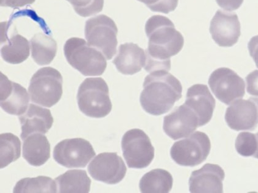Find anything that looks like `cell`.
<instances>
[{
	"label": "cell",
	"instance_id": "obj_1",
	"mask_svg": "<svg viewBox=\"0 0 258 193\" xmlns=\"http://www.w3.org/2000/svg\"><path fill=\"white\" fill-rule=\"evenodd\" d=\"M145 32L149 39L146 50L144 68L148 72L169 71L170 58L177 55L183 49L184 38L175 29V25L167 17H151L145 25Z\"/></svg>",
	"mask_w": 258,
	"mask_h": 193
},
{
	"label": "cell",
	"instance_id": "obj_2",
	"mask_svg": "<svg viewBox=\"0 0 258 193\" xmlns=\"http://www.w3.org/2000/svg\"><path fill=\"white\" fill-rule=\"evenodd\" d=\"M182 91L181 82L169 71H154L145 79L140 104L147 113L161 116L167 113L181 99Z\"/></svg>",
	"mask_w": 258,
	"mask_h": 193
},
{
	"label": "cell",
	"instance_id": "obj_3",
	"mask_svg": "<svg viewBox=\"0 0 258 193\" xmlns=\"http://www.w3.org/2000/svg\"><path fill=\"white\" fill-rule=\"evenodd\" d=\"M63 51L70 65L85 76H99L104 73L107 66L105 55L89 46L84 39H69L64 45Z\"/></svg>",
	"mask_w": 258,
	"mask_h": 193
},
{
	"label": "cell",
	"instance_id": "obj_4",
	"mask_svg": "<svg viewBox=\"0 0 258 193\" xmlns=\"http://www.w3.org/2000/svg\"><path fill=\"white\" fill-rule=\"evenodd\" d=\"M77 101L81 113L91 118H103L112 110L108 86L102 78L84 80L78 88Z\"/></svg>",
	"mask_w": 258,
	"mask_h": 193
},
{
	"label": "cell",
	"instance_id": "obj_5",
	"mask_svg": "<svg viewBox=\"0 0 258 193\" xmlns=\"http://www.w3.org/2000/svg\"><path fill=\"white\" fill-rule=\"evenodd\" d=\"M63 77L51 67H44L36 72L30 80L29 92L32 102L51 108L59 102L63 93Z\"/></svg>",
	"mask_w": 258,
	"mask_h": 193
},
{
	"label": "cell",
	"instance_id": "obj_6",
	"mask_svg": "<svg viewBox=\"0 0 258 193\" xmlns=\"http://www.w3.org/2000/svg\"><path fill=\"white\" fill-rule=\"evenodd\" d=\"M85 31L89 46L102 52L106 60L112 59L116 54L118 43V30L113 19L103 15L95 16L86 21Z\"/></svg>",
	"mask_w": 258,
	"mask_h": 193
},
{
	"label": "cell",
	"instance_id": "obj_7",
	"mask_svg": "<svg viewBox=\"0 0 258 193\" xmlns=\"http://www.w3.org/2000/svg\"><path fill=\"white\" fill-rule=\"evenodd\" d=\"M211 150V142L206 133L197 131L186 139L175 142L170 156L176 164L195 167L206 160Z\"/></svg>",
	"mask_w": 258,
	"mask_h": 193
},
{
	"label": "cell",
	"instance_id": "obj_8",
	"mask_svg": "<svg viewBox=\"0 0 258 193\" xmlns=\"http://www.w3.org/2000/svg\"><path fill=\"white\" fill-rule=\"evenodd\" d=\"M123 156L129 168L144 169L154 158V148L147 134L140 129H133L122 137Z\"/></svg>",
	"mask_w": 258,
	"mask_h": 193
},
{
	"label": "cell",
	"instance_id": "obj_9",
	"mask_svg": "<svg viewBox=\"0 0 258 193\" xmlns=\"http://www.w3.org/2000/svg\"><path fill=\"white\" fill-rule=\"evenodd\" d=\"M95 156L92 145L82 138L64 139L55 145L53 153L55 161L67 168H84Z\"/></svg>",
	"mask_w": 258,
	"mask_h": 193
},
{
	"label": "cell",
	"instance_id": "obj_10",
	"mask_svg": "<svg viewBox=\"0 0 258 193\" xmlns=\"http://www.w3.org/2000/svg\"><path fill=\"white\" fill-rule=\"evenodd\" d=\"M209 84L217 99L226 105L245 96V84L242 78L228 68H218L213 72Z\"/></svg>",
	"mask_w": 258,
	"mask_h": 193
},
{
	"label": "cell",
	"instance_id": "obj_11",
	"mask_svg": "<svg viewBox=\"0 0 258 193\" xmlns=\"http://www.w3.org/2000/svg\"><path fill=\"white\" fill-rule=\"evenodd\" d=\"M88 172L95 180L108 184L119 183L125 177L127 167L116 153H102L91 162Z\"/></svg>",
	"mask_w": 258,
	"mask_h": 193
},
{
	"label": "cell",
	"instance_id": "obj_12",
	"mask_svg": "<svg viewBox=\"0 0 258 193\" xmlns=\"http://www.w3.org/2000/svg\"><path fill=\"white\" fill-rule=\"evenodd\" d=\"M225 120L235 131H253L258 125V98L235 101L227 109Z\"/></svg>",
	"mask_w": 258,
	"mask_h": 193
},
{
	"label": "cell",
	"instance_id": "obj_13",
	"mask_svg": "<svg viewBox=\"0 0 258 193\" xmlns=\"http://www.w3.org/2000/svg\"><path fill=\"white\" fill-rule=\"evenodd\" d=\"M210 33L219 46H233L241 35L240 23L237 14L218 10L210 22Z\"/></svg>",
	"mask_w": 258,
	"mask_h": 193
},
{
	"label": "cell",
	"instance_id": "obj_14",
	"mask_svg": "<svg viewBox=\"0 0 258 193\" xmlns=\"http://www.w3.org/2000/svg\"><path fill=\"white\" fill-rule=\"evenodd\" d=\"M199 127L197 115L184 104L176 108L164 119V132L173 140L187 138Z\"/></svg>",
	"mask_w": 258,
	"mask_h": 193
},
{
	"label": "cell",
	"instance_id": "obj_15",
	"mask_svg": "<svg viewBox=\"0 0 258 193\" xmlns=\"http://www.w3.org/2000/svg\"><path fill=\"white\" fill-rule=\"evenodd\" d=\"M0 76V106L3 110L14 116L24 114L29 105V96L26 89L8 79L2 72Z\"/></svg>",
	"mask_w": 258,
	"mask_h": 193
},
{
	"label": "cell",
	"instance_id": "obj_16",
	"mask_svg": "<svg viewBox=\"0 0 258 193\" xmlns=\"http://www.w3.org/2000/svg\"><path fill=\"white\" fill-rule=\"evenodd\" d=\"M224 170L217 164H206L190 175L189 191L192 193H222Z\"/></svg>",
	"mask_w": 258,
	"mask_h": 193
},
{
	"label": "cell",
	"instance_id": "obj_17",
	"mask_svg": "<svg viewBox=\"0 0 258 193\" xmlns=\"http://www.w3.org/2000/svg\"><path fill=\"white\" fill-rule=\"evenodd\" d=\"M184 104L198 117L199 127L206 125L211 120L216 106V101L208 86L196 84L187 89Z\"/></svg>",
	"mask_w": 258,
	"mask_h": 193
},
{
	"label": "cell",
	"instance_id": "obj_18",
	"mask_svg": "<svg viewBox=\"0 0 258 193\" xmlns=\"http://www.w3.org/2000/svg\"><path fill=\"white\" fill-rule=\"evenodd\" d=\"M21 124V137L24 141L30 134L48 132L54 123V119L49 109L33 104L29 105L28 110L19 117Z\"/></svg>",
	"mask_w": 258,
	"mask_h": 193
},
{
	"label": "cell",
	"instance_id": "obj_19",
	"mask_svg": "<svg viewBox=\"0 0 258 193\" xmlns=\"http://www.w3.org/2000/svg\"><path fill=\"white\" fill-rule=\"evenodd\" d=\"M113 63L120 73L134 75L141 71L146 63L145 50L133 43L120 45Z\"/></svg>",
	"mask_w": 258,
	"mask_h": 193
},
{
	"label": "cell",
	"instance_id": "obj_20",
	"mask_svg": "<svg viewBox=\"0 0 258 193\" xmlns=\"http://www.w3.org/2000/svg\"><path fill=\"white\" fill-rule=\"evenodd\" d=\"M1 55L3 59L8 63L17 64L24 62L30 55L29 41L24 36L19 35L15 30L8 36L2 30Z\"/></svg>",
	"mask_w": 258,
	"mask_h": 193
},
{
	"label": "cell",
	"instance_id": "obj_21",
	"mask_svg": "<svg viewBox=\"0 0 258 193\" xmlns=\"http://www.w3.org/2000/svg\"><path fill=\"white\" fill-rule=\"evenodd\" d=\"M24 141L23 157L31 166H41L49 160L50 145L43 134H30Z\"/></svg>",
	"mask_w": 258,
	"mask_h": 193
},
{
	"label": "cell",
	"instance_id": "obj_22",
	"mask_svg": "<svg viewBox=\"0 0 258 193\" xmlns=\"http://www.w3.org/2000/svg\"><path fill=\"white\" fill-rule=\"evenodd\" d=\"M60 193H88L91 180L85 170H70L55 179Z\"/></svg>",
	"mask_w": 258,
	"mask_h": 193
},
{
	"label": "cell",
	"instance_id": "obj_23",
	"mask_svg": "<svg viewBox=\"0 0 258 193\" xmlns=\"http://www.w3.org/2000/svg\"><path fill=\"white\" fill-rule=\"evenodd\" d=\"M30 44L32 57L38 65H47L54 59L57 45L50 36L38 33L31 39Z\"/></svg>",
	"mask_w": 258,
	"mask_h": 193
},
{
	"label": "cell",
	"instance_id": "obj_24",
	"mask_svg": "<svg viewBox=\"0 0 258 193\" xmlns=\"http://www.w3.org/2000/svg\"><path fill=\"white\" fill-rule=\"evenodd\" d=\"M173 177L167 170L156 169L143 176L139 186L143 193H167L173 186Z\"/></svg>",
	"mask_w": 258,
	"mask_h": 193
},
{
	"label": "cell",
	"instance_id": "obj_25",
	"mask_svg": "<svg viewBox=\"0 0 258 193\" xmlns=\"http://www.w3.org/2000/svg\"><path fill=\"white\" fill-rule=\"evenodd\" d=\"M21 154V142L18 136L10 133L0 135V168L18 160Z\"/></svg>",
	"mask_w": 258,
	"mask_h": 193
},
{
	"label": "cell",
	"instance_id": "obj_26",
	"mask_svg": "<svg viewBox=\"0 0 258 193\" xmlns=\"http://www.w3.org/2000/svg\"><path fill=\"white\" fill-rule=\"evenodd\" d=\"M57 184L51 178L39 176L35 178H25L16 183L15 193L57 192Z\"/></svg>",
	"mask_w": 258,
	"mask_h": 193
},
{
	"label": "cell",
	"instance_id": "obj_27",
	"mask_svg": "<svg viewBox=\"0 0 258 193\" xmlns=\"http://www.w3.org/2000/svg\"><path fill=\"white\" fill-rule=\"evenodd\" d=\"M235 149L244 157H254L257 150V139L256 134L240 133L235 141Z\"/></svg>",
	"mask_w": 258,
	"mask_h": 193
},
{
	"label": "cell",
	"instance_id": "obj_28",
	"mask_svg": "<svg viewBox=\"0 0 258 193\" xmlns=\"http://www.w3.org/2000/svg\"><path fill=\"white\" fill-rule=\"evenodd\" d=\"M75 12L83 18L92 16L103 10L104 0H67Z\"/></svg>",
	"mask_w": 258,
	"mask_h": 193
},
{
	"label": "cell",
	"instance_id": "obj_29",
	"mask_svg": "<svg viewBox=\"0 0 258 193\" xmlns=\"http://www.w3.org/2000/svg\"><path fill=\"white\" fill-rule=\"evenodd\" d=\"M138 1L144 4L153 12L164 14H169L175 11L178 4V0H138Z\"/></svg>",
	"mask_w": 258,
	"mask_h": 193
},
{
	"label": "cell",
	"instance_id": "obj_30",
	"mask_svg": "<svg viewBox=\"0 0 258 193\" xmlns=\"http://www.w3.org/2000/svg\"><path fill=\"white\" fill-rule=\"evenodd\" d=\"M246 89L249 94L258 96V70L250 72L245 78Z\"/></svg>",
	"mask_w": 258,
	"mask_h": 193
},
{
	"label": "cell",
	"instance_id": "obj_31",
	"mask_svg": "<svg viewBox=\"0 0 258 193\" xmlns=\"http://www.w3.org/2000/svg\"><path fill=\"white\" fill-rule=\"evenodd\" d=\"M219 7L228 11L237 10L242 6L243 0H216Z\"/></svg>",
	"mask_w": 258,
	"mask_h": 193
},
{
	"label": "cell",
	"instance_id": "obj_32",
	"mask_svg": "<svg viewBox=\"0 0 258 193\" xmlns=\"http://www.w3.org/2000/svg\"><path fill=\"white\" fill-rule=\"evenodd\" d=\"M36 0H0V5L4 7L18 8L34 4Z\"/></svg>",
	"mask_w": 258,
	"mask_h": 193
},
{
	"label": "cell",
	"instance_id": "obj_33",
	"mask_svg": "<svg viewBox=\"0 0 258 193\" xmlns=\"http://www.w3.org/2000/svg\"><path fill=\"white\" fill-rule=\"evenodd\" d=\"M249 55L253 58L258 68V35L254 36L249 40L248 44Z\"/></svg>",
	"mask_w": 258,
	"mask_h": 193
},
{
	"label": "cell",
	"instance_id": "obj_34",
	"mask_svg": "<svg viewBox=\"0 0 258 193\" xmlns=\"http://www.w3.org/2000/svg\"><path fill=\"white\" fill-rule=\"evenodd\" d=\"M256 134L257 139V152L256 153V155H255L254 158L258 159V133H257Z\"/></svg>",
	"mask_w": 258,
	"mask_h": 193
}]
</instances>
